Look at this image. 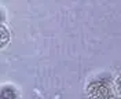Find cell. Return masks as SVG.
I'll return each instance as SVG.
<instances>
[{
	"mask_svg": "<svg viewBox=\"0 0 121 99\" xmlns=\"http://www.w3.org/2000/svg\"><path fill=\"white\" fill-rule=\"evenodd\" d=\"M114 87H116L117 92H118V94H121V73L116 77V80H114Z\"/></svg>",
	"mask_w": 121,
	"mask_h": 99,
	"instance_id": "277c9868",
	"label": "cell"
},
{
	"mask_svg": "<svg viewBox=\"0 0 121 99\" xmlns=\"http://www.w3.org/2000/svg\"><path fill=\"white\" fill-rule=\"evenodd\" d=\"M1 99H17V92L13 87H6L1 91Z\"/></svg>",
	"mask_w": 121,
	"mask_h": 99,
	"instance_id": "7a4b0ae2",
	"label": "cell"
},
{
	"mask_svg": "<svg viewBox=\"0 0 121 99\" xmlns=\"http://www.w3.org/2000/svg\"><path fill=\"white\" fill-rule=\"evenodd\" d=\"M87 92L90 99H112V91H110V85L103 81H92L87 87Z\"/></svg>",
	"mask_w": 121,
	"mask_h": 99,
	"instance_id": "6da1fadb",
	"label": "cell"
},
{
	"mask_svg": "<svg viewBox=\"0 0 121 99\" xmlns=\"http://www.w3.org/2000/svg\"><path fill=\"white\" fill-rule=\"evenodd\" d=\"M8 37H10V33H8L7 28L3 25L1 26V47H4L8 43Z\"/></svg>",
	"mask_w": 121,
	"mask_h": 99,
	"instance_id": "3957f363",
	"label": "cell"
}]
</instances>
